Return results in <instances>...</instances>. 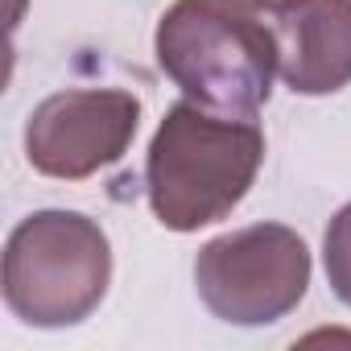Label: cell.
Returning a JSON list of instances; mask_svg holds the SVG:
<instances>
[{
  "instance_id": "1",
  "label": "cell",
  "mask_w": 351,
  "mask_h": 351,
  "mask_svg": "<svg viewBox=\"0 0 351 351\" xmlns=\"http://www.w3.org/2000/svg\"><path fill=\"white\" fill-rule=\"evenodd\" d=\"M265 165L256 116H223L178 99L157 124L145 153V199L165 232H199L228 219Z\"/></svg>"
},
{
  "instance_id": "2",
  "label": "cell",
  "mask_w": 351,
  "mask_h": 351,
  "mask_svg": "<svg viewBox=\"0 0 351 351\" xmlns=\"http://www.w3.org/2000/svg\"><path fill=\"white\" fill-rule=\"evenodd\" d=\"M153 54L173 87L211 112L256 116L273 95V25L236 0H173L157 21Z\"/></svg>"
},
{
  "instance_id": "3",
  "label": "cell",
  "mask_w": 351,
  "mask_h": 351,
  "mask_svg": "<svg viewBox=\"0 0 351 351\" xmlns=\"http://www.w3.org/2000/svg\"><path fill=\"white\" fill-rule=\"evenodd\" d=\"M112 285V244L83 211H34L5 240V306L38 330H62L104 302Z\"/></svg>"
},
{
  "instance_id": "4",
  "label": "cell",
  "mask_w": 351,
  "mask_h": 351,
  "mask_svg": "<svg viewBox=\"0 0 351 351\" xmlns=\"http://www.w3.org/2000/svg\"><path fill=\"white\" fill-rule=\"evenodd\" d=\"M195 289L219 322H281L310 289V248L285 223H248L223 232L199 248Z\"/></svg>"
},
{
  "instance_id": "5",
  "label": "cell",
  "mask_w": 351,
  "mask_h": 351,
  "mask_svg": "<svg viewBox=\"0 0 351 351\" xmlns=\"http://www.w3.org/2000/svg\"><path fill=\"white\" fill-rule=\"evenodd\" d=\"M141 128V99L124 87H66L25 120V157L42 178L83 182L116 165Z\"/></svg>"
},
{
  "instance_id": "6",
  "label": "cell",
  "mask_w": 351,
  "mask_h": 351,
  "mask_svg": "<svg viewBox=\"0 0 351 351\" xmlns=\"http://www.w3.org/2000/svg\"><path fill=\"white\" fill-rule=\"evenodd\" d=\"M273 38L277 79L293 95H335L351 83V0H285Z\"/></svg>"
},
{
  "instance_id": "7",
  "label": "cell",
  "mask_w": 351,
  "mask_h": 351,
  "mask_svg": "<svg viewBox=\"0 0 351 351\" xmlns=\"http://www.w3.org/2000/svg\"><path fill=\"white\" fill-rule=\"evenodd\" d=\"M322 265H326V281L335 298L351 306V199L330 215L322 232Z\"/></svg>"
},
{
  "instance_id": "8",
  "label": "cell",
  "mask_w": 351,
  "mask_h": 351,
  "mask_svg": "<svg viewBox=\"0 0 351 351\" xmlns=\"http://www.w3.org/2000/svg\"><path fill=\"white\" fill-rule=\"evenodd\" d=\"M236 5H244V9H252V13H277L285 0H236Z\"/></svg>"
}]
</instances>
